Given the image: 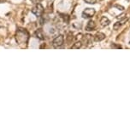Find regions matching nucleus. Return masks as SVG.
I'll return each mask as SVG.
<instances>
[{
  "instance_id": "1",
  "label": "nucleus",
  "mask_w": 130,
  "mask_h": 130,
  "mask_svg": "<svg viewBox=\"0 0 130 130\" xmlns=\"http://www.w3.org/2000/svg\"><path fill=\"white\" fill-rule=\"evenodd\" d=\"M29 35L27 30L22 28H19L16 32V41L19 43V44H27L28 41Z\"/></svg>"
},
{
  "instance_id": "2",
  "label": "nucleus",
  "mask_w": 130,
  "mask_h": 130,
  "mask_svg": "<svg viewBox=\"0 0 130 130\" xmlns=\"http://www.w3.org/2000/svg\"><path fill=\"white\" fill-rule=\"evenodd\" d=\"M44 12V8H43L42 4H36V5L33 7V10H32V13L33 15H35L36 16H40Z\"/></svg>"
},
{
  "instance_id": "3",
  "label": "nucleus",
  "mask_w": 130,
  "mask_h": 130,
  "mask_svg": "<svg viewBox=\"0 0 130 130\" xmlns=\"http://www.w3.org/2000/svg\"><path fill=\"white\" fill-rule=\"evenodd\" d=\"M63 41H64V38L63 35H58L52 41V45L54 48H59L63 44Z\"/></svg>"
},
{
  "instance_id": "4",
  "label": "nucleus",
  "mask_w": 130,
  "mask_h": 130,
  "mask_svg": "<svg viewBox=\"0 0 130 130\" xmlns=\"http://www.w3.org/2000/svg\"><path fill=\"white\" fill-rule=\"evenodd\" d=\"M96 10L92 8H87L82 13V17L86 18V19H89V18H92L93 15H95Z\"/></svg>"
},
{
  "instance_id": "5",
  "label": "nucleus",
  "mask_w": 130,
  "mask_h": 130,
  "mask_svg": "<svg viewBox=\"0 0 130 130\" xmlns=\"http://www.w3.org/2000/svg\"><path fill=\"white\" fill-rule=\"evenodd\" d=\"M82 42L84 43V44H86V46H90L92 43V37L90 34H86L82 38Z\"/></svg>"
},
{
  "instance_id": "6",
  "label": "nucleus",
  "mask_w": 130,
  "mask_h": 130,
  "mask_svg": "<svg viewBox=\"0 0 130 130\" xmlns=\"http://www.w3.org/2000/svg\"><path fill=\"white\" fill-rule=\"evenodd\" d=\"M105 38V35H104L103 32H97L93 36V40L95 42H101Z\"/></svg>"
},
{
  "instance_id": "7",
  "label": "nucleus",
  "mask_w": 130,
  "mask_h": 130,
  "mask_svg": "<svg viewBox=\"0 0 130 130\" xmlns=\"http://www.w3.org/2000/svg\"><path fill=\"white\" fill-rule=\"evenodd\" d=\"M96 29V23L93 20H89L88 23L86 26V31H92Z\"/></svg>"
},
{
  "instance_id": "8",
  "label": "nucleus",
  "mask_w": 130,
  "mask_h": 130,
  "mask_svg": "<svg viewBox=\"0 0 130 130\" xmlns=\"http://www.w3.org/2000/svg\"><path fill=\"white\" fill-rule=\"evenodd\" d=\"M34 36H35L37 38H39V39H40V40H44L45 39L44 32H43V31L41 30V29H38V30L34 32Z\"/></svg>"
},
{
  "instance_id": "9",
  "label": "nucleus",
  "mask_w": 130,
  "mask_h": 130,
  "mask_svg": "<svg viewBox=\"0 0 130 130\" xmlns=\"http://www.w3.org/2000/svg\"><path fill=\"white\" fill-rule=\"evenodd\" d=\"M109 23H110V21H109V20L106 16H103L101 18V20H100V24H101V26L104 27L109 26Z\"/></svg>"
},
{
  "instance_id": "10",
  "label": "nucleus",
  "mask_w": 130,
  "mask_h": 130,
  "mask_svg": "<svg viewBox=\"0 0 130 130\" xmlns=\"http://www.w3.org/2000/svg\"><path fill=\"white\" fill-rule=\"evenodd\" d=\"M122 21H117V22H116L115 24H114V26H113V29L114 30H118V29L120 28L121 26H122Z\"/></svg>"
},
{
  "instance_id": "11",
  "label": "nucleus",
  "mask_w": 130,
  "mask_h": 130,
  "mask_svg": "<svg viewBox=\"0 0 130 130\" xmlns=\"http://www.w3.org/2000/svg\"><path fill=\"white\" fill-rule=\"evenodd\" d=\"M82 47V42H76L71 47V49H81Z\"/></svg>"
},
{
  "instance_id": "12",
  "label": "nucleus",
  "mask_w": 130,
  "mask_h": 130,
  "mask_svg": "<svg viewBox=\"0 0 130 130\" xmlns=\"http://www.w3.org/2000/svg\"><path fill=\"white\" fill-rule=\"evenodd\" d=\"M86 4H95L97 3V0H84Z\"/></svg>"
},
{
  "instance_id": "13",
  "label": "nucleus",
  "mask_w": 130,
  "mask_h": 130,
  "mask_svg": "<svg viewBox=\"0 0 130 130\" xmlns=\"http://www.w3.org/2000/svg\"><path fill=\"white\" fill-rule=\"evenodd\" d=\"M32 2H33V4H39L40 3V1H42V0H31Z\"/></svg>"
},
{
  "instance_id": "14",
  "label": "nucleus",
  "mask_w": 130,
  "mask_h": 130,
  "mask_svg": "<svg viewBox=\"0 0 130 130\" xmlns=\"http://www.w3.org/2000/svg\"><path fill=\"white\" fill-rule=\"evenodd\" d=\"M116 7H117V8L119 9L120 10H124V8H123V7H122V6H119V5H116Z\"/></svg>"
}]
</instances>
